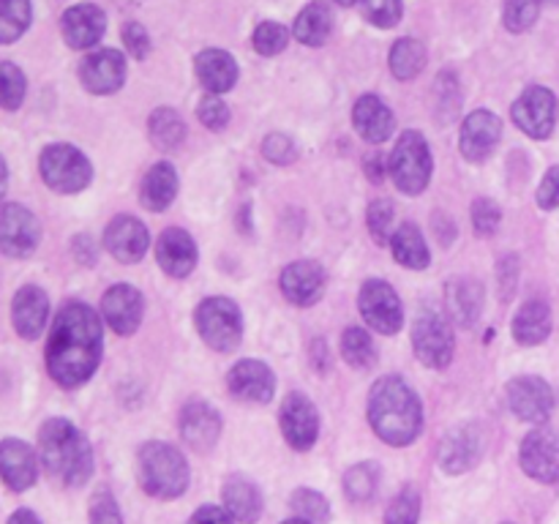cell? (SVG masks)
<instances>
[{
  "mask_svg": "<svg viewBox=\"0 0 559 524\" xmlns=\"http://www.w3.org/2000/svg\"><path fill=\"white\" fill-rule=\"evenodd\" d=\"M104 353V327L96 311L69 300L55 314L47 338V371L60 388H80L96 374Z\"/></svg>",
  "mask_w": 559,
  "mask_h": 524,
  "instance_id": "obj_1",
  "label": "cell"
},
{
  "mask_svg": "<svg viewBox=\"0 0 559 524\" xmlns=\"http://www.w3.org/2000/svg\"><path fill=\"white\" fill-rule=\"evenodd\" d=\"M369 420L382 442L404 448L424 429V404L402 377H382L369 393Z\"/></svg>",
  "mask_w": 559,
  "mask_h": 524,
  "instance_id": "obj_2",
  "label": "cell"
},
{
  "mask_svg": "<svg viewBox=\"0 0 559 524\" xmlns=\"http://www.w3.org/2000/svg\"><path fill=\"white\" fill-rule=\"evenodd\" d=\"M38 458L49 478L63 486H82L93 475V448L66 418H49L38 429Z\"/></svg>",
  "mask_w": 559,
  "mask_h": 524,
  "instance_id": "obj_3",
  "label": "cell"
},
{
  "mask_svg": "<svg viewBox=\"0 0 559 524\" xmlns=\"http://www.w3.org/2000/svg\"><path fill=\"white\" fill-rule=\"evenodd\" d=\"M191 469L183 453L162 440L140 448V484L156 500H175L189 489Z\"/></svg>",
  "mask_w": 559,
  "mask_h": 524,
  "instance_id": "obj_4",
  "label": "cell"
},
{
  "mask_svg": "<svg viewBox=\"0 0 559 524\" xmlns=\"http://www.w3.org/2000/svg\"><path fill=\"white\" fill-rule=\"evenodd\" d=\"M431 169V147L420 131H404L396 140L391 158H388V172H391L393 183L404 194H420L429 186Z\"/></svg>",
  "mask_w": 559,
  "mask_h": 524,
  "instance_id": "obj_5",
  "label": "cell"
},
{
  "mask_svg": "<svg viewBox=\"0 0 559 524\" xmlns=\"http://www.w3.org/2000/svg\"><path fill=\"white\" fill-rule=\"evenodd\" d=\"M38 172L41 180L58 194H76L85 191L93 180V167L80 147L69 142H55L47 145L38 156Z\"/></svg>",
  "mask_w": 559,
  "mask_h": 524,
  "instance_id": "obj_6",
  "label": "cell"
},
{
  "mask_svg": "<svg viewBox=\"0 0 559 524\" xmlns=\"http://www.w3.org/2000/svg\"><path fill=\"white\" fill-rule=\"evenodd\" d=\"M194 325L202 342L216 353H233L243 338V317L235 300L229 298H205L194 311Z\"/></svg>",
  "mask_w": 559,
  "mask_h": 524,
  "instance_id": "obj_7",
  "label": "cell"
},
{
  "mask_svg": "<svg viewBox=\"0 0 559 524\" xmlns=\"http://www.w3.org/2000/svg\"><path fill=\"white\" fill-rule=\"evenodd\" d=\"M413 347L420 364L429 369H448L456 353V338H453V327L440 311L420 309L413 322Z\"/></svg>",
  "mask_w": 559,
  "mask_h": 524,
  "instance_id": "obj_8",
  "label": "cell"
},
{
  "mask_svg": "<svg viewBox=\"0 0 559 524\" xmlns=\"http://www.w3.org/2000/svg\"><path fill=\"white\" fill-rule=\"evenodd\" d=\"M38 243H41V224L36 213L16 202L0 205V254L25 260L38 249Z\"/></svg>",
  "mask_w": 559,
  "mask_h": 524,
  "instance_id": "obj_9",
  "label": "cell"
},
{
  "mask_svg": "<svg viewBox=\"0 0 559 524\" xmlns=\"http://www.w3.org/2000/svg\"><path fill=\"white\" fill-rule=\"evenodd\" d=\"M484 448V426L459 424L442 434L440 445H437V464H440L448 475H462L480 462Z\"/></svg>",
  "mask_w": 559,
  "mask_h": 524,
  "instance_id": "obj_10",
  "label": "cell"
},
{
  "mask_svg": "<svg viewBox=\"0 0 559 524\" xmlns=\"http://www.w3.org/2000/svg\"><path fill=\"white\" fill-rule=\"evenodd\" d=\"M358 306L364 320L369 322V327H374L377 333L393 336V333L402 331L404 325L402 300H399L396 289H393L388 282H382V278H369V282L360 287Z\"/></svg>",
  "mask_w": 559,
  "mask_h": 524,
  "instance_id": "obj_11",
  "label": "cell"
},
{
  "mask_svg": "<svg viewBox=\"0 0 559 524\" xmlns=\"http://www.w3.org/2000/svg\"><path fill=\"white\" fill-rule=\"evenodd\" d=\"M513 123L533 140H546L557 126V96L544 85H530L513 102Z\"/></svg>",
  "mask_w": 559,
  "mask_h": 524,
  "instance_id": "obj_12",
  "label": "cell"
},
{
  "mask_svg": "<svg viewBox=\"0 0 559 524\" xmlns=\"http://www.w3.org/2000/svg\"><path fill=\"white\" fill-rule=\"evenodd\" d=\"M508 404L513 415L527 424H546L555 409V391L544 377L524 374L508 382Z\"/></svg>",
  "mask_w": 559,
  "mask_h": 524,
  "instance_id": "obj_13",
  "label": "cell"
},
{
  "mask_svg": "<svg viewBox=\"0 0 559 524\" xmlns=\"http://www.w3.org/2000/svg\"><path fill=\"white\" fill-rule=\"evenodd\" d=\"M522 469L540 484H559V431L533 429L519 448Z\"/></svg>",
  "mask_w": 559,
  "mask_h": 524,
  "instance_id": "obj_14",
  "label": "cell"
},
{
  "mask_svg": "<svg viewBox=\"0 0 559 524\" xmlns=\"http://www.w3.org/2000/svg\"><path fill=\"white\" fill-rule=\"evenodd\" d=\"M278 426H282L284 440L295 451H309L320 437V413H317L314 402L304 393H289L282 402V413H278Z\"/></svg>",
  "mask_w": 559,
  "mask_h": 524,
  "instance_id": "obj_15",
  "label": "cell"
},
{
  "mask_svg": "<svg viewBox=\"0 0 559 524\" xmlns=\"http://www.w3.org/2000/svg\"><path fill=\"white\" fill-rule=\"evenodd\" d=\"M502 140V120L497 118L489 109H475L473 115H467V120L462 123V136H459V147H462V156L467 162L480 164L497 151Z\"/></svg>",
  "mask_w": 559,
  "mask_h": 524,
  "instance_id": "obj_16",
  "label": "cell"
},
{
  "mask_svg": "<svg viewBox=\"0 0 559 524\" xmlns=\"http://www.w3.org/2000/svg\"><path fill=\"white\" fill-rule=\"evenodd\" d=\"M80 82L96 96L118 93L126 82V58L118 49H96L80 63Z\"/></svg>",
  "mask_w": 559,
  "mask_h": 524,
  "instance_id": "obj_17",
  "label": "cell"
},
{
  "mask_svg": "<svg viewBox=\"0 0 559 524\" xmlns=\"http://www.w3.org/2000/svg\"><path fill=\"white\" fill-rule=\"evenodd\" d=\"M104 246L123 265H134L151 249V233L134 216H115L104 229Z\"/></svg>",
  "mask_w": 559,
  "mask_h": 524,
  "instance_id": "obj_18",
  "label": "cell"
},
{
  "mask_svg": "<svg viewBox=\"0 0 559 524\" xmlns=\"http://www.w3.org/2000/svg\"><path fill=\"white\" fill-rule=\"evenodd\" d=\"M227 385L229 393L235 398H240V402L267 404L273 398V393H276V374L262 360L246 358L229 369Z\"/></svg>",
  "mask_w": 559,
  "mask_h": 524,
  "instance_id": "obj_19",
  "label": "cell"
},
{
  "mask_svg": "<svg viewBox=\"0 0 559 524\" xmlns=\"http://www.w3.org/2000/svg\"><path fill=\"white\" fill-rule=\"evenodd\" d=\"M180 437L197 453H207L222 437V415L202 398L186 404L180 409Z\"/></svg>",
  "mask_w": 559,
  "mask_h": 524,
  "instance_id": "obj_20",
  "label": "cell"
},
{
  "mask_svg": "<svg viewBox=\"0 0 559 524\" xmlns=\"http://www.w3.org/2000/svg\"><path fill=\"white\" fill-rule=\"evenodd\" d=\"M49 320V298L41 287L36 284H25L14 293L11 300V325H14L16 336L25 342H36L44 333Z\"/></svg>",
  "mask_w": 559,
  "mask_h": 524,
  "instance_id": "obj_21",
  "label": "cell"
},
{
  "mask_svg": "<svg viewBox=\"0 0 559 524\" xmlns=\"http://www.w3.org/2000/svg\"><path fill=\"white\" fill-rule=\"evenodd\" d=\"M102 314L118 336H131L145 314V300H142L140 289L131 284H115L104 293Z\"/></svg>",
  "mask_w": 559,
  "mask_h": 524,
  "instance_id": "obj_22",
  "label": "cell"
},
{
  "mask_svg": "<svg viewBox=\"0 0 559 524\" xmlns=\"http://www.w3.org/2000/svg\"><path fill=\"white\" fill-rule=\"evenodd\" d=\"M60 31L71 49H91L107 31V14L96 3H76L60 16Z\"/></svg>",
  "mask_w": 559,
  "mask_h": 524,
  "instance_id": "obj_23",
  "label": "cell"
},
{
  "mask_svg": "<svg viewBox=\"0 0 559 524\" xmlns=\"http://www.w3.org/2000/svg\"><path fill=\"white\" fill-rule=\"evenodd\" d=\"M0 478L11 491H27L38 478V456L27 442L5 437L0 442Z\"/></svg>",
  "mask_w": 559,
  "mask_h": 524,
  "instance_id": "obj_24",
  "label": "cell"
},
{
  "mask_svg": "<svg viewBox=\"0 0 559 524\" xmlns=\"http://www.w3.org/2000/svg\"><path fill=\"white\" fill-rule=\"evenodd\" d=\"M282 293L295 306H314L325 295V271L320 262L300 260L282 271Z\"/></svg>",
  "mask_w": 559,
  "mask_h": 524,
  "instance_id": "obj_25",
  "label": "cell"
},
{
  "mask_svg": "<svg viewBox=\"0 0 559 524\" xmlns=\"http://www.w3.org/2000/svg\"><path fill=\"white\" fill-rule=\"evenodd\" d=\"M484 284L469 276H456L445 284V306L453 325L473 327L484 314Z\"/></svg>",
  "mask_w": 559,
  "mask_h": 524,
  "instance_id": "obj_26",
  "label": "cell"
},
{
  "mask_svg": "<svg viewBox=\"0 0 559 524\" xmlns=\"http://www.w3.org/2000/svg\"><path fill=\"white\" fill-rule=\"evenodd\" d=\"M156 260L162 271L173 278H186L197 267V243L186 229H164L156 243Z\"/></svg>",
  "mask_w": 559,
  "mask_h": 524,
  "instance_id": "obj_27",
  "label": "cell"
},
{
  "mask_svg": "<svg viewBox=\"0 0 559 524\" xmlns=\"http://www.w3.org/2000/svg\"><path fill=\"white\" fill-rule=\"evenodd\" d=\"M353 123L366 142L382 145L385 140H391L396 118H393V109L388 107L380 96L369 93V96H360L358 102H355Z\"/></svg>",
  "mask_w": 559,
  "mask_h": 524,
  "instance_id": "obj_28",
  "label": "cell"
},
{
  "mask_svg": "<svg viewBox=\"0 0 559 524\" xmlns=\"http://www.w3.org/2000/svg\"><path fill=\"white\" fill-rule=\"evenodd\" d=\"M194 69L202 87L207 93H216V96L218 93L233 91L235 82H238V63L224 49H202L194 58Z\"/></svg>",
  "mask_w": 559,
  "mask_h": 524,
  "instance_id": "obj_29",
  "label": "cell"
},
{
  "mask_svg": "<svg viewBox=\"0 0 559 524\" xmlns=\"http://www.w3.org/2000/svg\"><path fill=\"white\" fill-rule=\"evenodd\" d=\"M175 194H178V172L169 162H158L147 169V175L142 178L140 186V200L147 211L158 213L167 211L173 205Z\"/></svg>",
  "mask_w": 559,
  "mask_h": 524,
  "instance_id": "obj_30",
  "label": "cell"
},
{
  "mask_svg": "<svg viewBox=\"0 0 559 524\" xmlns=\"http://www.w3.org/2000/svg\"><path fill=\"white\" fill-rule=\"evenodd\" d=\"M551 333V309L546 300L533 298L522 303V309L513 317V338L524 347L544 344Z\"/></svg>",
  "mask_w": 559,
  "mask_h": 524,
  "instance_id": "obj_31",
  "label": "cell"
},
{
  "mask_svg": "<svg viewBox=\"0 0 559 524\" xmlns=\"http://www.w3.org/2000/svg\"><path fill=\"white\" fill-rule=\"evenodd\" d=\"M224 508H227L229 516L238 524H254L262 513V495L249 478L243 475H233V478L224 484Z\"/></svg>",
  "mask_w": 559,
  "mask_h": 524,
  "instance_id": "obj_32",
  "label": "cell"
},
{
  "mask_svg": "<svg viewBox=\"0 0 559 524\" xmlns=\"http://www.w3.org/2000/svg\"><path fill=\"white\" fill-rule=\"evenodd\" d=\"M333 31V11L325 0H314V3L306 5L304 11L295 20V38L306 47H322L328 41Z\"/></svg>",
  "mask_w": 559,
  "mask_h": 524,
  "instance_id": "obj_33",
  "label": "cell"
},
{
  "mask_svg": "<svg viewBox=\"0 0 559 524\" xmlns=\"http://www.w3.org/2000/svg\"><path fill=\"white\" fill-rule=\"evenodd\" d=\"M391 249L399 265L413 267V271H424V267H429V260H431L429 246H426L424 233H420L415 224L409 222L402 224V227L391 235Z\"/></svg>",
  "mask_w": 559,
  "mask_h": 524,
  "instance_id": "obj_34",
  "label": "cell"
},
{
  "mask_svg": "<svg viewBox=\"0 0 559 524\" xmlns=\"http://www.w3.org/2000/svg\"><path fill=\"white\" fill-rule=\"evenodd\" d=\"M147 131H151V140L158 151H175L186 140V123L173 107L153 109L151 118H147Z\"/></svg>",
  "mask_w": 559,
  "mask_h": 524,
  "instance_id": "obj_35",
  "label": "cell"
},
{
  "mask_svg": "<svg viewBox=\"0 0 559 524\" xmlns=\"http://www.w3.org/2000/svg\"><path fill=\"white\" fill-rule=\"evenodd\" d=\"M388 60H391V71L396 80H415L426 66V47L418 38H399Z\"/></svg>",
  "mask_w": 559,
  "mask_h": 524,
  "instance_id": "obj_36",
  "label": "cell"
},
{
  "mask_svg": "<svg viewBox=\"0 0 559 524\" xmlns=\"http://www.w3.org/2000/svg\"><path fill=\"white\" fill-rule=\"evenodd\" d=\"M33 22L31 0H0V44H14Z\"/></svg>",
  "mask_w": 559,
  "mask_h": 524,
  "instance_id": "obj_37",
  "label": "cell"
},
{
  "mask_svg": "<svg viewBox=\"0 0 559 524\" xmlns=\"http://www.w3.org/2000/svg\"><path fill=\"white\" fill-rule=\"evenodd\" d=\"M342 355L353 369H371L377 364V347L371 342L369 331L358 325H349L342 333Z\"/></svg>",
  "mask_w": 559,
  "mask_h": 524,
  "instance_id": "obj_38",
  "label": "cell"
},
{
  "mask_svg": "<svg viewBox=\"0 0 559 524\" xmlns=\"http://www.w3.org/2000/svg\"><path fill=\"white\" fill-rule=\"evenodd\" d=\"M380 467L377 462H360L344 473V495L353 502H369L380 489Z\"/></svg>",
  "mask_w": 559,
  "mask_h": 524,
  "instance_id": "obj_39",
  "label": "cell"
},
{
  "mask_svg": "<svg viewBox=\"0 0 559 524\" xmlns=\"http://www.w3.org/2000/svg\"><path fill=\"white\" fill-rule=\"evenodd\" d=\"M25 93L27 82L20 66L11 63V60H0V109L16 112L25 102Z\"/></svg>",
  "mask_w": 559,
  "mask_h": 524,
  "instance_id": "obj_40",
  "label": "cell"
},
{
  "mask_svg": "<svg viewBox=\"0 0 559 524\" xmlns=\"http://www.w3.org/2000/svg\"><path fill=\"white\" fill-rule=\"evenodd\" d=\"M420 519V491L415 486H404L391 500L385 511V524H418Z\"/></svg>",
  "mask_w": 559,
  "mask_h": 524,
  "instance_id": "obj_41",
  "label": "cell"
},
{
  "mask_svg": "<svg viewBox=\"0 0 559 524\" xmlns=\"http://www.w3.org/2000/svg\"><path fill=\"white\" fill-rule=\"evenodd\" d=\"M540 0H506L502 9V22L511 33H524L538 22Z\"/></svg>",
  "mask_w": 559,
  "mask_h": 524,
  "instance_id": "obj_42",
  "label": "cell"
},
{
  "mask_svg": "<svg viewBox=\"0 0 559 524\" xmlns=\"http://www.w3.org/2000/svg\"><path fill=\"white\" fill-rule=\"evenodd\" d=\"M254 49L260 55H265V58H273V55L284 52L287 49V41H289V33L287 27L278 25V22L267 20V22H260L254 31Z\"/></svg>",
  "mask_w": 559,
  "mask_h": 524,
  "instance_id": "obj_43",
  "label": "cell"
},
{
  "mask_svg": "<svg viewBox=\"0 0 559 524\" xmlns=\"http://www.w3.org/2000/svg\"><path fill=\"white\" fill-rule=\"evenodd\" d=\"M293 511L306 522H328L331 516V502L314 489H298L293 495Z\"/></svg>",
  "mask_w": 559,
  "mask_h": 524,
  "instance_id": "obj_44",
  "label": "cell"
},
{
  "mask_svg": "<svg viewBox=\"0 0 559 524\" xmlns=\"http://www.w3.org/2000/svg\"><path fill=\"white\" fill-rule=\"evenodd\" d=\"M459 104H462V96H459V76L453 71H442L435 85L437 112H442V120H451L459 112Z\"/></svg>",
  "mask_w": 559,
  "mask_h": 524,
  "instance_id": "obj_45",
  "label": "cell"
},
{
  "mask_svg": "<svg viewBox=\"0 0 559 524\" xmlns=\"http://www.w3.org/2000/svg\"><path fill=\"white\" fill-rule=\"evenodd\" d=\"M402 14V0H364V16L374 27H396Z\"/></svg>",
  "mask_w": 559,
  "mask_h": 524,
  "instance_id": "obj_46",
  "label": "cell"
},
{
  "mask_svg": "<svg viewBox=\"0 0 559 524\" xmlns=\"http://www.w3.org/2000/svg\"><path fill=\"white\" fill-rule=\"evenodd\" d=\"M393 202L388 200H374L369 205V213H366V224H369V233L374 235L377 243H388L391 240V227H393Z\"/></svg>",
  "mask_w": 559,
  "mask_h": 524,
  "instance_id": "obj_47",
  "label": "cell"
},
{
  "mask_svg": "<svg viewBox=\"0 0 559 524\" xmlns=\"http://www.w3.org/2000/svg\"><path fill=\"white\" fill-rule=\"evenodd\" d=\"M262 156L271 164H278V167H287L298 158V145L293 142V136L282 134V131H273V134L265 136L262 142Z\"/></svg>",
  "mask_w": 559,
  "mask_h": 524,
  "instance_id": "obj_48",
  "label": "cell"
},
{
  "mask_svg": "<svg viewBox=\"0 0 559 524\" xmlns=\"http://www.w3.org/2000/svg\"><path fill=\"white\" fill-rule=\"evenodd\" d=\"M469 213H473V227L478 235H495L497 229H500L502 211L495 200H489V196H478V200L473 202V207H469Z\"/></svg>",
  "mask_w": 559,
  "mask_h": 524,
  "instance_id": "obj_49",
  "label": "cell"
},
{
  "mask_svg": "<svg viewBox=\"0 0 559 524\" xmlns=\"http://www.w3.org/2000/svg\"><path fill=\"white\" fill-rule=\"evenodd\" d=\"M91 524H123V513H120L118 500L112 497V491H96L91 497Z\"/></svg>",
  "mask_w": 559,
  "mask_h": 524,
  "instance_id": "obj_50",
  "label": "cell"
},
{
  "mask_svg": "<svg viewBox=\"0 0 559 524\" xmlns=\"http://www.w3.org/2000/svg\"><path fill=\"white\" fill-rule=\"evenodd\" d=\"M197 112H200V120L211 131H222L224 126L229 123V107L222 102V98L216 96V93H211V96L202 98L200 109H197Z\"/></svg>",
  "mask_w": 559,
  "mask_h": 524,
  "instance_id": "obj_51",
  "label": "cell"
},
{
  "mask_svg": "<svg viewBox=\"0 0 559 524\" xmlns=\"http://www.w3.org/2000/svg\"><path fill=\"white\" fill-rule=\"evenodd\" d=\"M123 44H126V49H129L131 58H136V60H142L147 52H151V36H147L145 25H140V22H126Z\"/></svg>",
  "mask_w": 559,
  "mask_h": 524,
  "instance_id": "obj_52",
  "label": "cell"
},
{
  "mask_svg": "<svg viewBox=\"0 0 559 524\" xmlns=\"http://www.w3.org/2000/svg\"><path fill=\"white\" fill-rule=\"evenodd\" d=\"M538 207H544V211H555V207H559V164L551 167L549 172L544 175V180H540Z\"/></svg>",
  "mask_w": 559,
  "mask_h": 524,
  "instance_id": "obj_53",
  "label": "cell"
},
{
  "mask_svg": "<svg viewBox=\"0 0 559 524\" xmlns=\"http://www.w3.org/2000/svg\"><path fill=\"white\" fill-rule=\"evenodd\" d=\"M497 282H500L502 298L511 300L513 289H516V282H519V260H516V257H513V254L502 257L500 265H497Z\"/></svg>",
  "mask_w": 559,
  "mask_h": 524,
  "instance_id": "obj_54",
  "label": "cell"
},
{
  "mask_svg": "<svg viewBox=\"0 0 559 524\" xmlns=\"http://www.w3.org/2000/svg\"><path fill=\"white\" fill-rule=\"evenodd\" d=\"M235 519L229 516L227 508H218V505H202L200 511L191 516L189 524H233Z\"/></svg>",
  "mask_w": 559,
  "mask_h": 524,
  "instance_id": "obj_55",
  "label": "cell"
},
{
  "mask_svg": "<svg viewBox=\"0 0 559 524\" xmlns=\"http://www.w3.org/2000/svg\"><path fill=\"white\" fill-rule=\"evenodd\" d=\"M71 249H74V257L82 262V265H96V260H98L96 246H93V240L87 238V235H76L74 243H71Z\"/></svg>",
  "mask_w": 559,
  "mask_h": 524,
  "instance_id": "obj_56",
  "label": "cell"
},
{
  "mask_svg": "<svg viewBox=\"0 0 559 524\" xmlns=\"http://www.w3.org/2000/svg\"><path fill=\"white\" fill-rule=\"evenodd\" d=\"M435 229H437V238H440L442 246H451V240L456 238V227H453V222L448 216H442V213H437L435 216Z\"/></svg>",
  "mask_w": 559,
  "mask_h": 524,
  "instance_id": "obj_57",
  "label": "cell"
},
{
  "mask_svg": "<svg viewBox=\"0 0 559 524\" xmlns=\"http://www.w3.org/2000/svg\"><path fill=\"white\" fill-rule=\"evenodd\" d=\"M366 172L371 175V180H374V183H380L382 175H385V167H382V156H380V153H374V156H371V158H366Z\"/></svg>",
  "mask_w": 559,
  "mask_h": 524,
  "instance_id": "obj_58",
  "label": "cell"
},
{
  "mask_svg": "<svg viewBox=\"0 0 559 524\" xmlns=\"http://www.w3.org/2000/svg\"><path fill=\"white\" fill-rule=\"evenodd\" d=\"M9 524H41V519L31 511V508H20L9 516Z\"/></svg>",
  "mask_w": 559,
  "mask_h": 524,
  "instance_id": "obj_59",
  "label": "cell"
},
{
  "mask_svg": "<svg viewBox=\"0 0 559 524\" xmlns=\"http://www.w3.org/2000/svg\"><path fill=\"white\" fill-rule=\"evenodd\" d=\"M5 189H9V164L0 156V200L5 196Z\"/></svg>",
  "mask_w": 559,
  "mask_h": 524,
  "instance_id": "obj_60",
  "label": "cell"
},
{
  "mask_svg": "<svg viewBox=\"0 0 559 524\" xmlns=\"http://www.w3.org/2000/svg\"><path fill=\"white\" fill-rule=\"evenodd\" d=\"M282 524H311V522H306V519H287V522H282Z\"/></svg>",
  "mask_w": 559,
  "mask_h": 524,
  "instance_id": "obj_61",
  "label": "cell"
},
{
  "mask_svg": "<svg viewBox=\"0 0 559 524\" xmlns=\"http://www.w3.org/2000/svg\"><path fill=\"white\" fill-rule=\"evenodd\" d=\"M336 3L338 5H355V3H358V0H336Z\"/></svg>",
  "mask_w": 559,
  "mask_h": 524,
  "instance_id": "obj_62",
  "label": "cell"
},
{
  "mask_svg": "<svg viewBox=\"0 0 559 524\" xmlns=\"http://www.w3.org/2000/svg\"><path fill=\"white\" fill-rule=\"evenodd\" d=\"M540 3H559V0H540Z\"/></svg>",
  "mask_w": 559,
  "mask_h": 524,
  "instance_id": "obj_63",
  "label": "cell"
},
{
  "mask_svg": "<svg viewBox=\"0 0 559 524\" xmlns=\"http://www.w3.org/2000/svg\"><path fill=\"white\" fill-rule=\"evenodd\" d=\"M508 524H511V522H508Z\"/></svg>",
  "mask_w": 559,
  "mask_h": 524,
  "instance_id": "obj_64",
  "label": "cell"
}]
</instances>
